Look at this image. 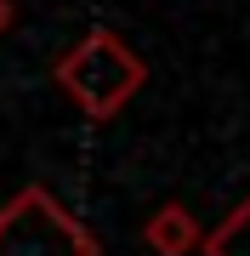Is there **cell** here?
<instances>
[{
	"label": "cell",
	"instance_id": "cell-3",
	"mask_svg": "<svg viewBox=\"0 0 250 256\" xmlns=\"http://www.w3.org/2000/svg\"><path fill=\"white\" fill-rule=\"evenodd\" d=\"M199 239H205V228L194 222V210L176 205V200H165L148 222H142V245H148L154 256H194Z\"/></svg>",
	"mask_w": 250,
	"mask_h": 256
},
{
	"label": "cell",
	"instance_id": "cell-2",
	"mask_svg": "<svg viewBox=\"0 0 250 256\" xmlns=\"http://www.w3.org/2000/svg\"><path fill=\"white\" fill-rule=\"evenodd\" d=\"M0 256H102V245L51 188L28 182L0 210Z\"/></svg>",
	"mask_w": 250,
	"mask_h": 256
},
{
	"label": "cell",
	"instance_id": "cell-4",
	"mask_svg": "<svg viewBox=\"0 0 250 256\" xmlns=\"http://www.w3.org/2000/svg\"><path fill=\"white\" fill-rule=\"evenodd\" d=\"M199 256H250V194L233 205V216H222L199 239Z\"/></svg>",
	"mask_w": 250,
	"mask_h": 256
},
{
	"label": "cell",
	"instance_id": "cell-5",
	"mask_svg": "<svg viewBox=\"0 0 250 256\" xmlns=\"http://www.w3.org/2000/svg\"><path fill=\"white\" fill-rule=\"evenodd\" d=\"M11 23H17V6H11V0H0V40H6Z\"/></svg>",
	"mask_w": 250,
	"mask_h": 256
},
{
	"label": "cell",
	"instance_id": "cell-1",
	"mask_svg": "<svg viewBox=\"0 0 250 256\" xmlns=\"http://www.w3.org/2000/svg\"><path fill=\"white\" fill-rule=\"evenodd\" d=\"M51 80L63 86V97L74 102L85 120L102 126V120H114L131 97L142 92L148 63H142L114 28H91L85 40H74V46L51 63Z\"/></svg>",
	"mask_w": 250,
	"mask_h": 256
}]
</instances>
